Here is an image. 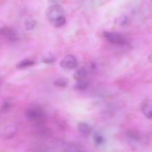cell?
Instances as JSON below:
<instances>
[{
  "instance_id": "cell-1",
  "label": "cell",
  "mask_w": 152,
  "mask_h": 152,
  "mask_svg": "<svg viewBox=\"0 0 152 152\" xmlns=\"http://www.w3.org/2000/svg\"><path fill=\"white\" fill-rule=\"evenodd\" d=\"M25 116L26 119L31 121L42 122L45 117V112L43 109L37 106H32L26 109Z\"/></svg>"
},
{
  "instance_id": "cell-2",
  "label": "cell",
  "mask_w": 152,
  "mask_h": 152,
  "mask_svg": "<svg viewBox=\"0 0 152 152\" xmlns=\"http://www.w3.org/2000/svg\"><path fill=\"white\" fill-rule=\"evenodd\" d=\"M64 10L62 6L54 5L48 8L46 12V18L49 21L53 23L56 20L63 16Z\"/></svg>"
},
{
  "instance_id": "cell-3",
  "label": "cell",
  "mask_w": 152,
  "mask_h": 152,
  "mask_svg": "<svg viewBox=\"0 0 152 152\" xmlns=\"http://www.w3.org/2000/svg\"><path fill=\"white\" fill-rule=\"evenodd\" d=\"M103 36L107 41L110 43L116 45H128V41L126 39L120 34L112 32H103Z\"/></svg>"
},
{
  "instance_id": "cell-4",
  "label": "cell",
  "mask_w": 152,
  "mask_h": 152,
  "mask_svg": "<svg viewBox=\"0 0 152 152\" xmlns=\"http://www.w3.org/2000/svg\"><path fill=\"white\" fill-rule=\"evenodd\" d=\"M18 128L15 124H10L4 127L1 132V137L4 140H9L14 137L17 132Z\"/></svg>"
},
{
  "instance_id": "cell-5",
  "label": "cell",
  "mask_w": 152,
  "mask_h": 152,
  "mask_svg": "<svg viewBox=\"0 0 152 152\" xmlns=\"http://www.w3.org/2000/svg\"><path fill=\"white\" fill-rule=\"evenodd\" d=\"M78 65L77 59L72 55L66 56L60 63L62 68L67 70H71L75 68Z\"/></svg>"
},
{
  "instance_id": "cell-6",
  "label": "cell",
  "mask_w": 152,
  "mask_h": 152,
  "mask_svg": "<svg viewBox=\"0 0 152 152\" xmlns=\"http://www.w3.org/2000/svg\"><path fill=\"white\" fill-rule=\"evenodd\" d=\"M0 34L1 36L11 41L17 40V34L15 31L9 27H4L0 30Z\"/></svg>"
},
{
  "instance_id": "cell-7",
  "label": "cell",
  "mask_w": 152,
  "mask_h": 152,
  "mask_svg": "<svg viewBox=\"0 0 152 152\" xmlns=\"http://www.w3.org/2000/svg\"><path fill=\"white\" fill-rule=\"evenodd\" d=\"M77 130L80 134L83 136H89L91 134L92 128L89 124L85 122H81L77 125Z\"/></svg>"
},
{
  "instance_id": "cell-8",
  "label": "cell",
  "mask_w": 152,
  "mask_h": 152,
  "mask_svg": "<svg viewBox=\"0 0 152 152\" xmlns=\"http://www.w3.org/2000/svg\"><path fill=\"white\" fill-rule=\"evenodd\" d=\"M88 74V72L86 68L81 67L77 70L74 73L73 78L75 80L79 81L84 80Z\"/></svg>"
},
{
  "instance_id": "cell-9",
  "label": "cell",
  "mask_w": 152,
  "mask_h": 152,
  "mask_svg": "<svg viewBox=\"0 0 152 152\" xmlns=\"http://www.w3.org/2000/svg\"><path fill=\"white\" fill-rule=\"evenodd\" d=\"M126 135L129 138L135 141H140L141 139V134L138 131L135 130H128L126 132Z\"/></svg>"
},
{
  "instance_id": "cell-10",
  "label": "cell",
  "mask_w": 152,
  "mask_h": 152,
  "mask_svg": "<svg viewBox=\"0 0 152 152\" xmlns=\"http://www.w3.org/2000/svg\"><path fill=\"white\" fill-rule=\"evenodd\" d=\"M69 83V80L66 77L57 78L53 82V85L60 88H64Z\"/></svg>"
},
{
  "instance_id": "cell-11",
  "label": "cell",
  "mask_w": 152,
  "mask_h": 152,
  "mask_svg": "<svg viewBox=\"0 0 152 152\" xmlns=\"http://www.w3.org/2000/svg\"><path fill=\"white\" fill-rule=\"evenodd\" d=\"M141 111L146 118L152 120V104H146L143 105L141 107Z\"/></svg>"
},
{
  "instance_id": "cell-12",
  "label": "cell",
  "mask_w": 152,
  "mask_h": 152,
  "mask_svg": "<svg viewBox=\"0 0 152 152\" xmlns=\"http://www.w3.org/2000/svg\"><path fill=\"white\" fill-rule=\"evenodd\" d=\"M35 63L33 60L28 58L24 59L17 63L16 67L17 69H23L32 66Z\"/></svg>"
},
{
  "instance_id": "cell-13",
  "label": "cell",
  "mask_w": 152,
  "mask_h": 152,
  "mask_svg": "<svg viewBox=\"0 0 152 152\" xmlns=\"http://www.w3.org/2000/svg\"><path fill=\"white\" fill-rule=\"evenodd\" d=\"M88 86V82L84 80H83L77 81L76 83L75 84L74 88L76 90L79 91H83L87 89Z\"/></svg>"
},
{
  "instance_id": "cell-14",
  "label": "cell",
  "mask_w": 152,
  "mask_h": 152,
  "mask_svg": "<svg viewBox=\"0 0 152 152\" xmlns=\"http://www.w3.org/2000/svg\"><path fill=\"white\" fill-rule=\"evenodd\" d=\"M56 60V57L51 53L45 54L42 58V62L46 64H53L55 62Z\"/></svg>"
},
{
  "instance_id": "cell-15",
  "label": "cell",
  "mask_w": 152,
  "mask_h": 152,
  "mask_svg": "<svg viewBox=\"0 0 152 152\" xmlns=\"http://www.w3.org/2000/svg\"><path fill=\"white\" fill-rule=\"evenodd\" d=\"M13 105L12 101L11 99H8L5 100L2 103L1 107V111L3 113H6L9 111Z\"/></svg>"
},
{
  "instance_id": "cell-16",
  "label": "cell",
  "mask_w": 152,
  "mask_h": 152,
  "mask_svg": "<svg viewBox=\"0 0 152 152\" xmlns=\"http://www.w3.org/2000/svg\"><path fill=\"white\" fill-rule=\"evenodd\" d=\"M93 140L95 144L98 145H102L105 142V139L104 137L101 134L97 132L94 134Z\"/></svg>"
},
{
  "instance_id": "cell-17",
  "label": "cell",
  "mask_w": 152,
  "mask_h": 152,
  "mask_svg": "<svg viewBox=\"0 0 152 152\" xmlns=\"http://www.w3.org/2000/svg\"><path fill=\"white\" fill-rule=\"evenodd\" d=\"M37 23V22L36 20L27 19L25 21V26L26 30L31 31L34 28Z\"/></svg>"
},
{
  "instance_id": "cell-18",
  "label": "cell",
  "mask_w": 152,
  "mask_h": 152,
  "mask_svg": "<svg viewBox=\"0 0 152 152\" xmlns=\"http://www.w3.org/2000/svg\"><path fill=\"white\" fill-rule=\"evenodd\" d=\"M66 23V19L63 16L58 18L53 23L54 24V26L58 28V27H61L64 26L65 24Z\"/></svg>"
},
{
  "instance_id": "cell-19",
  "label": "cell",
  "mask_w": 152,
  "mask_h": 152,
  "mask_svg": "<svg viewBox=\"0 0 152 152\" xmlns=\"http://www.w3.org/2000/svg\"><path fill=\"white\" fill-rule=\"evenodd\" d=\"M130 22V20L128 17L126 16H123L120 22V25L121 26L127 25Z\"/></svg>"
},
{
  "instance_id": "cell-20",
  "label": "cell",
  "mask_w": 152,
  "mask_h": 152,
  "mask_svg": "<svg viewBox=\"0 0 152 152\" xmlns=\"http://www.w3.org/2000/svg\"><path fill=\"white\" fill-rule=\"evenodd\" d=\"M148 62L149 63L152 64V53H151L150 55L148 56Z\"/></svg>"
},
{
  "instance_id": "cell-21",
  "label": "cell",
  "mask_w": 152,
  "mask_h": 152,
  "mask_svg": "<svg viewBox=\"0 0 152 152\" xmlns=\"http://www.w3.org/2000/svg\"><path fill=\"white\" fill-rule=\"evenodd\" d=\"M49 1L50 2H52V3H55L57 0H49Z\"/></svg>"
},
{
  "instance_id": "cell-22",
  "label": "cell",
  "mask_w": 152,
  "mask_h": 152,
  "mask_svg": "<svg viewBox=\"0 0 152 152\" xmlns=\"http://www.w3.org/2000/svg\"></svg>"
}]
</instances>
